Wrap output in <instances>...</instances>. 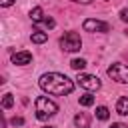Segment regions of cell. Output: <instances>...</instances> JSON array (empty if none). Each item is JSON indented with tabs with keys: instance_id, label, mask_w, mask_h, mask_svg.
Here are the masks:
<instances>
[{
	"instance_id": "obj_1",
	"label": "cell",
	"mask_w": 128,
	"mask_h": 128,
	"mask_svg": "<svg viewBox=\"0 0 128 128\" xmlns=\"http://www.w3.org/2000/svg\"><path fill=\"white\" fill-rule=\"evenodd\" d=\"M38 86L48 92V94H54V96H64V94H70L74 90V82L64 76V74H58V72H48V74H42L40 80H38Z\"/></svg>"
},
{
	"instance_id": "obj_2",
	"label": "cell",
	"mask_w": 128,
	"mask_h": 128,
	"mask_svg": "<svg viewBox=\"0 0 128 128\" xmlns=\"http://www.w3.org/2000/svg\"><path fill=\"white\" fill-rule=\"evenodd\" d=\"M56 112H58V104L56 102H52L46 96H38L36 98V118L38 120H48Z\"/></svg>"
},
{
	"instance_id": "obj_3",
	"label": "cell",
	"mask_w": 128,
	"mask_h": 128,
	"mask_svg": "<svg viewBox=\"0 0 128 128\" xmlns=\"http://www.w3.org/2000/svg\"><path fill=\"white\" fill-rule=\"evenodd\" d=\"M60 48L66 50V52H78L82 48V40L76 32H66L62 38H60Z\"/></svg>"
},
{
	"instance_id": "obj_4",
	"label": "cell",
	"mask_w": 128,
	"mask_h": 128,
	"mask_svg": "<svg viewBox=\"0 0 128 128\" xmlns=\"http://www.w3.org/2000/svg\"><path fill=\"white\" fill-rule=\"evenodd\" d=\"M108 76H110L112 80L120 82V84H126V82H128V66L116 62V64H112V66L108 68Z\"/></svg>"
},
{
	"instance_id": "obj_5",
	"label": "cell",
	"mask_w": 128,
	"mask_h": 128,
	"mask_svg": "<svg viewBox=\"0 0 128 128\" xmlns=\"http://www.w3.org/2000/svg\"><path fill=\"white\" fill-rule=\"evenodd\" d=\"M78 84L82 86V88H86V90H90V92H94V90H98L100 88V80L96 78V76H92V74H78Z\"/></svg>"
},
{
	"instance_id": "obj_6",
	"label": "cell",
	"mask_w": 128,
	"mask_h": 128,
	"mask_svg": "<svg viewBox=\"0 0 128 128\" xmlns=\"http://www.w3.org/2000/svg\"><path fill=\"white\" fill-rule=\"evenodd\" d=\"M82 26H84L86 32H108V30H110V26H108L106 22L96 20V18H88V20H84Z\"/></svg>"
},
{
	"instance_id": "obj_7",
	"label": "cell",
	"mask_w": 128,
	"mask_h": 128,
	"mask_svg": "<svg viewBox=\"0 0 128 128\" xmlns=\"http://www.w3.org/2000/svg\"><path fill=\"white\" fill-rule=\"evenodd\" d=\"M12 62L14 64H20V66H24V64H30L32 62V54L30 52H14L12 54Z\"/></svg>"
},
{
	"instance_id": "obj_8",
	"label": "cell",
	"mask_w": 128,
	"mask_h": 128,
	"mask_svg": "<svg viewBox=\"0 0 128 128\" xmlns=\"http://www.w3.org/2000/svg\"><path fill=\"white\" fill-rule=\"evenodd\" d=\"M116 112H118L120 116H126V114H128V96L118 98V102H116Z\"/></svg>"
},
{
	"instance_id": "obj_9",
	"label": "cell",
	"mask_w": 128,
	"mask_h": 128,
	"mask_svg": "<svg viewBox=\"0 0 128 128\" xmlns=\"http://www.w3.org/2000/svg\"><path fill=\"white\" fill-rule=\"evenodd\" d=\"M74 124H76V128H90V118L86 114H76Z\"/></svg>"
},
{
	"instance_id": "obj_10",
	"label": "cell",
	"mask_w": 128,
	"mask_h": 128,
	"mask_svg": "<svg viewBox=\"0 0 128 128\" xmlns=\"http://www.w3.org/2000/svg\"><path fill=\"white\" fill-rule=\"evenodd\" d=\"M42 18H44V12H42V8H40V6H36V8L30 12V20H32L34 24H38Z\"/></svg>"
},
{
	"instance_id": "obj_11",
	"label": "cell",
	"mask_w": 128,
	"mask_h": 128,
	"mask_svg": "<svg viewBox=\"0 0 128 128\" xmlns=\"http://www.w3.org/2000/svg\"><path fill=\"white\" fill-rule=\"evenodd\" d=\"M32 42L34 44H42V42H46V38H48V34L46 32H40V30H36V32H32Z\"/></svg>"
},
{
	"instance_id": "obj_12",
	"label": "cell",
	"mask_w": 128,
	"mask_h": 128,
	"mask_svg": "<svg viewBox=\"0 0 128 128\" xmlns=\"http://www.w3.org/2000/svg\"><path fill=\"white\" fill-rule=\"evenodd\" d=\"M96 118H98V120H108V118H110V110H108L106 106H98V108H96Z\"/></svg>"
},
{
	"instance_id": "obj_13",
	"label": "cell",
	"mask_w": 128,
	"mask_h": 128,
	"mask_svg": "<svg viewBox=\"0 0 128 128\" xmlns=\"http://www.w3.org/2000/svg\"><path fill=\"white\" fill-rule=\"evenodd\" d=\"M36 26H40V28H46V30H50V28H54V26H56V22H54V20H52L50 16H46V18H42V20H40V22H38Z\"/></svg>"
},
{
	"instance_id": "obj_14",
	"label": "cell",
	"mask_w": 128,
	"mask_h": 128,
	"mask_svg": "<svg viewBox=\"0 0 128 128\" xmlns=\"http://www.w3.org/2000/svg\"><path fill=\"white\" fill-rule=\"evenodd\" d=\"M70 66H72L74 70H82V68L86 66V60H82V58H74V60L70 62Z\"/></svg>"
},
{
	"instance_id": "obj_15",
	"label": "cell",
	"mask_w": 128,
	"mask_h": 128,
	"mask_svg": "<svg viewBox=\"0 0 128 128\" xmlns=\"http://www.w3.org/2000/svg\"><path fill=\"white\" fill-rule=\"evenodd\" d=\"M80 104H82V106H92V104H94V96H90V94L80 96Z\"/></svg>"
},
{
	"instance_id": "obj_16",
	"label": "cell",
	"mask_w": 128,
	"mask_h": 128,
	"mask_svg": "<svg viewBox=\"0 0 128 128\" xmlns=\"http://www.w3.org/2000/svg\"><path fill=\"white\" fill-rule=\"evenodd\" d=\"M14 104V98H12V94H4V98H2V106L4 108H10Z\"/></svg>"
},
{
	"instance_id": "obj_17",
	"label": "cell",
	"mask_w": 128,
	"mask_h": 128,
	"mask_svg": "<svg viewBox=\"0 0 128 128\" xmlns=\"http://www.w3.org/2000/svg\"><path fill=\"white\" fill-rule=\"evenodd\" d=\"M12 124H14V126H22V124H24V118H20V116H18V118H12Z\"/></svg>"
},
{
	"instance_id": "obj_18",
	"label": "cell",
	"mask_w": 128,
	"mask_h": 128,
	"mask_svg": "<svg viewBox=\"0 0 128 128\" xmlns=\"http://www.w3.org/2000/svg\"><path fill=\"white\" fill-rule=\"evenodd\" d=\"M120 18H122L124 22H128V8H124V10L120 12Z\"/></svg>"
},
{
	"instance_id": "obj_19",
	"label": "cell",
	"mask_w": 128,
	"mask_h": 128,
	"mask_svg": "<svg viewBox=\"0 0 128 128\" xmlns=\"http://www.w3.org/2000/svg\"><path fill=\"white\" fill-rule=\"evenodd\" d=\"M12 2H14V0H0V4H2V6H4V8H6V6H10V4H12Z\"/></svg>"
},
{
	"instance_id": "obj_20",
	"label": "cell",
	"mask_w": 128,
	"mask_h": 128,
	"mask_svg": "<svg viewBox=\"0 0 128 128\" xmlns=\"http://www.w3.org/2000/svg\"><path fill=\"white\" fill-rule=\"evenodd\" d=\"M110 128H128V126H126V124H120V122H118V124H112Z\"/></svg>"
},
{
	"instance_id": "obj_21",
	"label": "cell",
	"mask_w": 128,
	"mask_h": 128,
	"mask_svg": "<svg viewBox=\"0 0 128 128\" xmlns=\"http://www.w3.org/2000/svg\"><path fill=\"white\" fill-rule=\"evenodd\" d=\"M72 2H78V4H90L92 0H72Z\"/></svg>"
},
{
	"instance_id": "obj_22",
	"label": "cell",
	"mask_w": 128,
	"mask_h": 128,
	"mask_svg": "<svg viewBox=\"0 0 128 128\" xmlns=\"http://www.w3.org/2000/svg\"><path fill=\"white\" fill-rule=\"evenodd\" d=\"M46 128H52V126H46Z\"/></svg>"
}]
</instances>
